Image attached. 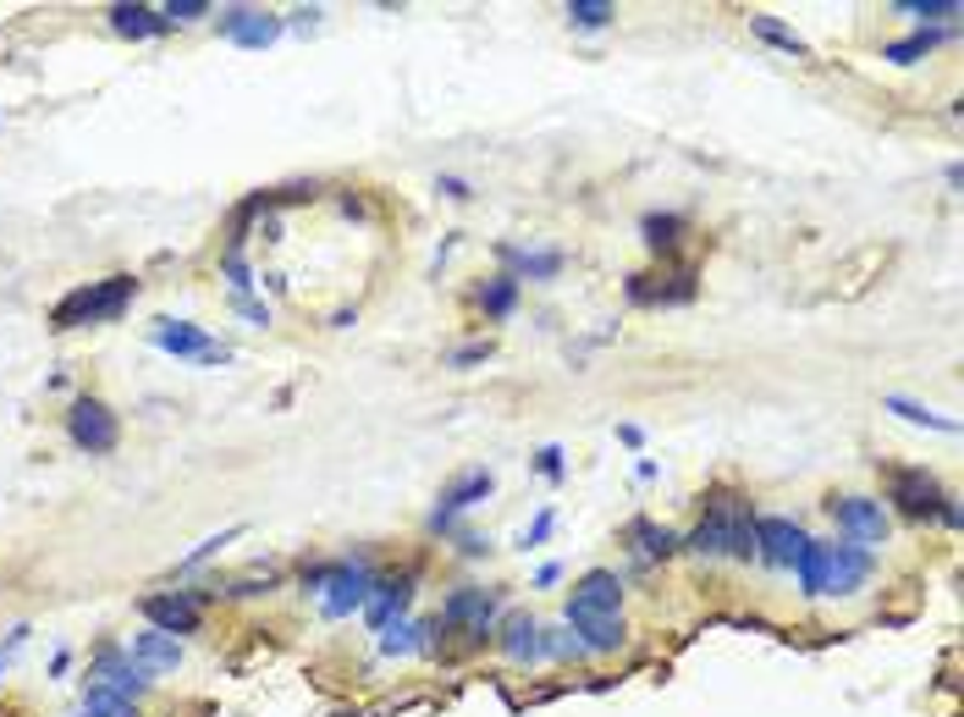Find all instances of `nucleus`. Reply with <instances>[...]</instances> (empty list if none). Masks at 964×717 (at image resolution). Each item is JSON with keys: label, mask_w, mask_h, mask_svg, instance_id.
<instances>
[{"label": "nucleus", "mask_w": 964, "mask_h": 717, "mask_svg": "<svg viewBox=\"0 0 964 717\" xmlns=\"http://www.w3.org/2000/svg\"><path fill=\"white\" fill-rule=\"evenodd\" d=\"M491 486H497V475H491V470H468V475H457V481L441 492V508H435V514H446V519H452V514H463V508H474V503H486V497H491Z\"/></svg>", "instance_id": "16"}, {"label": "nucleus", "mask_w": 964, "mask_h": 717, "mask_svg": "<svg viewBox=\"0 0 964 717\" xmlns=\"http://www.w3.org/2000/svg\"><path fill=\"white\" fill-rule=\"evenodd\" d=\"M942 40H953V29H920V34H909V40H898V45H887L882 56L893 62V67H915L920 56H931Z\"/></svg>", "instance_id": "23"}, {"label": "nucleus", "mask_w": 964, "mask_h": 717, "mask_svg": "<svg viewBox=\"0 0 964 717\" xmlns=\"http://www.w3.org/2000/svg\"><path fill=\"white\" fill-rule=\"evenodd\" d=\"M629 541H640V558H673V552H684V536L667 530V525H651V519H634Z\"/></svg>", "instance_id": "22"}, {"label": "nucleus", "mask_w": 964, "mask_h": 717, "mask_svg": "<svg viewBox=\"0 0 964 717\" xmlns=\"http://www.w3.org/2000/svg\"><path fill=\"white\" fill-rule=\"evenodd\" d=\"M232 536H237V530H221V536H210V541H204V547H193V558H182V574H188V569H199V563H204V558H215V552H221V547H226V541H232Z\"/></svg>", "instance_id": "35"}, {"label": "nucleus", "mask_w": 964, "mask_h": 717, "mask_svg": "<svg viewBox=\"0 0 964 717\" xmlns=\"http://www.w3.org/2000/svg\"><path fill=\"white\" fill-rule=\"evenodd\" d=\"M827 514L838 519V530H849V541H887V508L876 497H827Z\"/></svg>", "instance_id": "10"}, {"label": "nucleus", "mask_w": 964, "mask_h": 717, "mask_svg": "<svg viewBox=\"0 0 964 717\" xmlns=\"http://www.w3.org/2000/svg\"><path fill=\"white\" fill-rule=\"evenodd\" d=\"M149 673H171L177 662H182V640L177 635H160V629H144V635H133V646H128Z\"/></svg>", "instance_id": "17"}, {"label": "nucleus", "mask_w": 964, "mask_h": 717, "mask_svg": "<svg viewBox=\"0 0 964 717\" xmlns=\"http://www.w3.org/2000/svg\"><path fill=\"white\" fill-rule=\"evenodd\" d=\"M678 232H684V221H678V216H651V221H645V243H651V249H662V254H673V249H678Z\"/></svg>", "instance_id": "32"}, {"label": "nucleus", "mask_w": 964, "mask_h": 717, "mask_svg": "<svg viewBox=\"0 0 964 717\" xmlns=\"http://www.w3.org/2000/svg\"><path fill=\"white\" fill-rule=\"evenodd\" d=\"M138 282L133 276H106V282H89V287H73L56 309H51V326L56 331H73V326H100V320H117L128 304H133Z\"/></svg>", "instance_id": "3"}, {"label": "nucleus", "mask_w": 964, "mask_h": 717, "mask_svg": "<svg viewBox=\"0 0 964 717\" xmlns=\"http://www.w3.org/2000/svg\"><path fill=\"white\" fill-rule=\"evenodd\" d=\"M29 640V629H12V640H7V651H18ZM7 651H0V673H7Z\"/></svg>", "instance_id": "41"}, {"label": "nucleus", "mask_w": 964, "mask_h": 717, "mask_svg": "<svg viewBox=\"0 0 964 717\" xmlns=\"http://www.w3.org/2000/svg\"><path fill=\"white\" fill-rule=\"evenodd\" d=\"M887 409H893V415H904L909 426H931V431H942V437H953V431H959L948 415H931V409H920V404H909V398H887Z\"/></svg>", "instance_id": "31"}, {"label": "nucleus", "mask_w": 964, "mask_h": 717, "mask_svg": "<svg viewBox=\"0 0 964 717\" xmlns=\"http://www.w3.org/2000/svg\"><path fill=\"white\" fill-rule=\"evenodd\" d=\"M375 585H380V580H375L369 558H336V563L303 569V591H320V613H325V618H347L353 607L369 602Z\"/></svg>", "instance_id": "2"}, {"label": "nucleus", "mask_w": 964, "mask_h": 717, "mask_svg": "<svg viewBox=\"0 0 964 717\" xmlns=\"http://www.w3.org/2000/svg\"><path fill=\"white\" fill-rule=\"evenodd\" d=\"M111 29L122 40H155V34H166V18L155 7H111Z\"/></svg>", "instance_id": "20"}, {"label": "nucleus", "mask_w": 964, "mask_h": 717, "mask_svg": "<svg viewBox=\"0 0 964 717\" xmlns=\"http://www.w3.org/2000/svg\"><path fill=\"white\" fill-rule=\"evenodd\" d=\"M871 552L860 541H843V547H827V574H821V596H854L865 580H871Z\"/></svg>", "instance_id": "11"}, {"label": "nucleus", "mask_w": 964, "mask_h": 717, "mask_svg": "<svg viewBox=\"0 0 964 717\" xmlns=\"http://www.w3.org/2000/svg\"><path fill=\"white\" fill-rule=\"evenodd\" d=\"M408 602H413V580H386V585H375V596H369V607H364L369 629H386L391 618H402Z\"/></svg>", "instance_id": "18"}, {"label": "nucleus", "mask_w": 964, "mask_h": 717, "mask_svg": "<svg viewBox=\"0 0 964 717\" xmlns=\"http://www.w3.org/2000/svg\"><path fill=\"white\" fill-rule=\"evenodd\" d=\"M199 602H204V591H155V596L138 602V613L160 635H193L199 629Z\"/></svg>", "instance_id": "8"}, {"label": "nucleus", "mask_w": 964, "mask_h": 717, "mask_svg": "<svg viewBox=\"0 0 964 717\" xmlns=\"http://www.w3.org/2000/svg\"><path fill=\"white\" fill-rule=\"evenodd\" d=\"M221 34L237 40L243 51H265L281 40V18H270L259 7H232V12H221Z\"/></svg>", "instance_id": "13"}, {"label": "nucleus", "mask_w": 964, "mask_h": 717, "mask_svg": "<svg viewBox=\"0 0 964 717\" xmlns=\"http://www.w3.org/2000/svg\"><path fill=\"white\" fill-rule=\"evenodd\" d=\"M67 437H73L78 453H111L122 442V426H117V415L100 398H78L73 415H67Z\"/></svg>", "instance_id": "4"}, {"label": "nucleus", "mask_w": 964, "mask_h": 717, "mask_svg": "<svg viewBox=\"0 0 964 717\" xmlns=\"http://www.w3.org/2000/svg\"><path fill=\"white\" fill-rule=\"evenodd\" d=\"M805 541H810V536H805L794 519H777V514L755 519V558L772 563V569H794V558L805 552Z\"/></svg>", "instance_id": "12"}, {"label": "nucleus", "mask_w": 964, "mask_h": 717, "mask_svg": "<svg viewBox=\"0 0 964 717\" xmlns=\"http://www.w3.org/2000/svg\"><path fill=\"white\" fill-rule=\"evenodd\" d=\"M618 613H623V580H618L612 569H590V574L574 585L563 624H574V618H618Z\"/></svg>", "instance_id": "5"}, {"label": "nucleus", "mask_w": 964, "mask_h": 717, "mask_svg": "<svg viewBox=\"0 0 964 717\" xmlns=\"http://www.w3.org/2000/svg\"><path fill=\"white\" fill-rule=\"evenodd\" d=\"M497 646H502L513 662H541V657H546V629H541L530 613H508V624H502Z\"/></svg>", "instance_id": "15"}, {"label": "nucleus", "mask_w": 964, "mask_h": 717, "mask_svg": "<svg viewBox=\"0 0 964 717\" xmlns=\"http://www.w3.org/2000/svg\"><path fill=\"white\" fill-rule=\"evenodd\" d=\"M568 629L585 640V651H618V646L629 640V624H623V613H618V618H574Z\"/></svg>", "instance_id": "19"}, {"label": "nucleus", "mask_w": 964, "mask_h": 717, "mask_svg": "<svg viewBox=\"0 0 964 717\" xmlns=\"http://www.w3.org/2000/svg\"><path fill=\"white\" fill-rule=\"evenodd\" d=\"M750 34H755V40H766V45H777L783 56H810V45H805L794 29H783L772 12H755V18H750Z\"/></svg>", "instance_id": "25"}, {"label": "nucleus", "mask_w": 964, "mask_h": 717, "mask_svg": "<svg viewBox=\"0 0 964 717\" xmlns=\"http://www.w3.org/2000/svg\"><path fill=\"white\" fill-rule=\"evenodd\" d=\"M618 437H623L629 448H640V442H645V431H640V426H618Z\"/></svg>", "instance_id": "42"}, {"label": "nucleus", "mask_w": 964, "mask_h": 717, "mask_svg": "<svg viewBox=\"0 0 964 717\" xmlns=\"http://www.w3.org/2000/svg\"><path fill=\"white\" fill-rule=\"evenodd\" d=\"M474 304L486 309V315H497V320H502V315H513V304H519V282H513V276H491L486 287L474 293Z\"/></svg>", "instance_id": "26"}, {"label": "nucleus", "mask_w": 964, "mask_h": 717, "mask_svg": "<svg viewBox=\"0 0 964 717\" xmlns=\"http://www.w3.org/2000/svg\"><path fill=\"white\" fill-rule=\"evenodd\" d=\"M546 657H563V662H585L590 651H585V640L563 624V629H546Z\"/></svg>", "instance_id": "33"}, {"label": "nucleus", "mask_w": 964, "mask_h": 717, "mask_svg": "<svg viewBox=\"0 0 964 717\" xmlns=\"http://www.w3.org/2000/svg\"><path fill=\"white\" fill-rule=\"evenodd\" d=\"M380 651H386V657L430 651V624H402V618H391V624L380 629Z\"/></svg>", "instance_id": "24"}, {"label": "nucleus", "mask_w": 964, "mask_h": 717, "mask_svg": "<svg viewBox=\"0 0 964 717\" xmlns=\"http://www.w3.org/2000/svg\"><path fill=\"white\" fill-rule=\"evenodd\" d=\"M893 12H898V18H920V23H937V29H953L959 0H898Z\"/></svg>", "instance_id": "27"}, {"label": "nucleus", "mask_w": 964, "mask_h": 717, "mask_svg": "<svg viewBox=\"0 0 964 717\" xmlns=\"http://www.w3.org/2000/svg\"><path fill=\"white\" fill-rule=\"evenodd\" d=\"M497 607H502V596H497V591L463 585V591H452V596H446V607H441L435 629H457V624H468V635H474V646H479V640L491 635V618H497Z\"/></svg>", "instance_id": "7"}, {"label": "nucleus", "mask_w": 964, "mask_h": 717, "mask_svg": "<svg viewBox=\"0 0 964 717\" xmlns=\"http://www.w3.org/2000/svg\"><path fill=\"white\" fill-rule=\"evenodd\" d=\"M84 717H95V712H84Z\"/></svg>", "instance_id": "43"}, {"label": "nucleus", "mask_w": 964, "mask_h": 717, "mask_svg": "<svg viewBox=\"0 0 964 717\" xmlns=\"http://www.w3.org/2000/svg\"><path fill=\"white\" fill-rule=\"evenodd\" d=\"M84 712H95V717H138V701H128V695H117L106 684H89L84 690Z\"/></svg>", "instance_id": "29"}, {"label": "nucleus", "mask_w": 964, "mask_h": 717, "mask_svg": "<svg viewBox=\"0 0 964 717\" xmlns=\"http://www.w3.org/2000/svg\"><path fill=\"white\" fill-rule=\"evenodd\" d=\"M684 552H695V558H739V563H750V558H755V508H750V497L711 503L706 519L684 536Z\"/></svg>", "instance_id": "1"}, {"label": "nucleus", "mask_w": 964, "mask_h": 717, "mask_svg": "<svg viewBox=\"0 0 964 717\" xmlns=\"http://www.w3.org/2000/svg\"><path fill=\"white\" fill-rule=\"evenodd\" d=\"M612 18H618V7H612V0H574V7H568V23H574V29H585V34L607 29Z\"/></svg>", "instance_id": "30"}, {"label": "nucleus", "mask_w": 964, "mask_h": 717, "mask_svg": "<svg viewBox=\"0 0 964 717\" xmlns=\"http://www.w3.org/2000/svg\"><path fill=\"white\" fill-rule=\"evenodd\" d=\"M441 194H446V199H468V183H463V177H441Z\"/></svg>", "instance_id": "40"}, {"label": "nucleus", "mask_w": 964, "mask_h": 717, "mask_svg": "<svg viewBox=\"0 0 964 717\" xmlns=\"http://www.w3.org/2000/svg\"><path fill=\"white\" fill-rule=\"evenodd\" d=\"M508 265H513V282H524V276H535V282H546V276H557L563 271V254L557 249H541V254H530V249H497Z\"/></svg>", "instance_id": "21"}, {"label": "nucleus", "mask_w": 964, "mask_h": 717, "mask_svg": "<svg viewBox=\"0 0 964 717\" xmlns=\"http://www.w3.org/2000/svg\"><path fill=\"white\" fill-rule=\"evenodd\" d=\"M232 304H237V315H248L254 326H270V309H265L259 298H232Z\"/></svg>", "instance_id": "38"}, {"label": "nucleus", "mask_w": 964, "mask_h": 717, "mask_svg": "<svg viewBox=\"0 0 964 717\" xmlns=\"http://www.w3.org/2000/svg\"><path fill=\"white\" fill-rule=\"evenodd\" d=\"M149 668L133 657V651H122V646H100L95 651V662H89V684H106V690H117V695H128V701H138L144 690H149Z\"/></svg>", "instance_id": "6"}, {"label": "nucleus", "mask_w": 964, "mask_h": 717, "mask_svg": "<svg viewBox=\"0 0 964 717\" xmlns=\"http://www.w3.org/2000/svg\"><path fill=\"white\" fill-rule=\"evenodd\" d=\"M160 18H166V29L171 23H199V18H210V7L204 0H171V7H160Z\"/></svg>", "instance_id": "34"}, {"label": "nucleus", "mask_w": 964, "mask_h": 717, "mask_svg": "<svg viewBox=\"0 0 964 717\" xmlns=\"http://www.w3.org/2000/svg\"><path fill=\"white\" fill-rule=\"evenodd\" d=\"M942 497H948V492L937 486L931 470H893V475H887V503H898L909 519H937Z\"/></svg>", "instance_id": "9"}, {"label": "nucleus", "mask_w": 964, "mask_h": 717, "mask_svg": "<svg viewBox=\"0 0 964 717\" xmlns=\"http://www.w3.org/2000/svg\"><path fill=\"white\" fill-rule=\"evenodd\" d=\"M794 574H799V591H805V596H821V574H827V547H821V541H805V552L794 558Z\"/></svg>", "instance_id": "28"}, {"label": "nucleus", "mask_w": 964, "mask_h": 717, "mask_svg": "<svg viewBox=\"0 0 964 717\" xmlns=\"http://www.w3.org/2000/svg\"><path fill=\"white\" fill-rule=\"evenodd\" d=\"M149 342H155L160 353H177V358H204V353L215 348V342L204 337V326H193V320H155Z\"/></svg>", "instance_id": "14"}, {"label": "nucleus", "mask_w": 964, "mask_h": 717, "mask_svg": "<svg viewBox=\"0 0 964 717\" xmlns=\"http://www.w3.org/2000/svg\"><path fill=\"white\" fill-rule=\"evenodd\" d=\"M535 470H541L546 481H563V448H541V453H535Z\"/></svg>", "instance_id": "36"}, {"label": "nucleus", "mask_w": 964, "mask_h": 717, "mask_svg": "<svg viewBox=\"0 0 964 717\" xmlns=\"http://www.w3.org/2000/svg\"><path fill=\"white\" fill-rule=\"evenodd\" d=\"M552 525H557V519H552V508H546V514H541V519H535V525L524 530V547H541V541L552 536Z\"/></svg>", "instance_id": "39"}, {"label": "nucleus", "mask_w": 964, "mask_h": 717, "mask_svg": "<svg viewBox=\"0 0 964 717\" xmlns=\"http://www.w3.org/2000/svg\"><path fill=\"white\" fill-rule=\"evenodd\" d=\"M486 353H491V342H463V348L452 353V365H457V371H463V365H479Z\"/></svg>", "instance_id": "37"}]
</instances>
